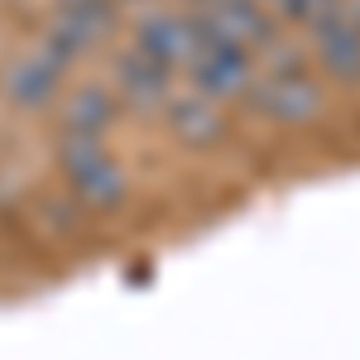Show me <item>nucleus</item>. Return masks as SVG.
Returning a JSON list of instances; mask_svg holds the SVG:
<instances>
[{"label":"nucleus","instance_id":"obj_1","mask_svg":"<svg viewBox=\"0 0 360 360\" xmlns=\"http://www.w3.org/2000/svg\"><path fill=\"white\" fill-rule=\"evenodd\" d=\"M245 101L259 115H269L274 125H307V120L322 115V86L293 63V68L255 72L250 86H245Z\"/></svg>","mask_w":360,"mask_h":360},{"label":"nucleus","instance_id":"obj_2","mask_svg":"<svg viewBox=\"0 0 360 360\" xmlns=\"http://www.w3.org/2000/svg\"><path fill=\"white\" fill-rule=\"evenodd\" d=\"M197 20V34L212 39V44H231V49H269L278 44V29H274V15L259 5V0H212L193 15Z\"/></svg>","mask_w":360,"mask_h":360},{"label":"nucleus","instance_id":"obj_3","mask_svg":"<svg viewBox=\"0 0 360 360\" xmlns=\"http://www.w3.org/2000/svg\"><path fill=\"white\" fill-rule=\"evenodd\" d=\"M63 173H68L72 193L82 197L86 207H120L125 202V173L106 154L101 139L68 135V144H63Z\"/></svg>","mask_w":360,"mask_h":360},{"label":"nucleus","instance_id":"obj_4","mask_svg":"<svg viewBox=\"0 0 360 360\" xmlns=\"http://www.w3.org/2000/svg\"><path fill=\"white\" fill-rule=\"evenodd\" d=\"M250 77H255V68H250L245 49L212 44V39H202V44H197V53H193V63H188V82H193V91L212 96V101L245 96Z\"/></svg>","mask_w":360,"mask_h":360},{"label":"nucleus","instance_id":"obj_5","mask_svg":"<svg viewBox=\"0 0 360 360\" xmlns=\"http://www.w3.org/2000/svg\"><path fill=\"white\" fill-rule=\"evenodd\" d=\"M197 44H202L197 20H193V15H173V10L149 15V20L139 25V34H135V49L144 58H154L159 68H168V72H188Z\"/></svg>","mask_w":360,"mask_h":360},{"label":"nucleus","instance_id":"obj_6","mask_svg":"<svg viewBox=\"0 0 360 360\" xmlns=\"http://www.w3.org/2000/svg\"><path fill=\"white\" fill-rule=\"evenodd\" d=\"M312 29V49L322 58V68L336 82H360V25L336 5L332 15H322Z\"/></svg>","mask_w":360,"mask_h":360},{"label":"nucleus","instance_id":"obj_7","mask_svg":"<svg viewBox=\"0 0 360 360\" xmlns=\"http://www.w3.org/2000/svg\"><path fill=\"white\" fill-rule=\"evenodd\" d=\"M168 111V130L183 139V144H193V149H207V144H217L226 135V115H221V101H212V96H202V91H173L164 101Z\"/></svg>","mask_w":360,"mask_h":360},{"label":"nucleus","instance_id":"obj_8","mask_svg":"<svg viewBox=\"0 0 360 360\" xmlns=\"http://www.w3.org/2000/svg\"><path fill=\"white\" fill-rule=\"evenodd\" d=\"M115 82L125 91V101L139 106V111H154V106H164L168 96H173V72L159 68L154 58H144L139 49H130L115 63Z\"/></svg>","mask_w":360,"mask_h":360},{"label":"nucleus","instance_id":"obj_9","mask_svg":"<svg viewBox=\"0 0 360 360\" xmlns=\"http://www.w3.org/2000/svg\"><path fill=\"white\" fill-rule=\"evenodd\" d=\"M58 77H63V63L44 49L39 58H29V63H20V68L10 72V96H15L20 106H39V101H49L58 91Z\"/></svg>","mask_w":360,"mask_h":360},{"label":"nucleus","instance_id":"obj_10","mask_svg":"<svg viewBox=\"0 0 360 360\" xmlns=\"http://www.w3.org/2000/svg\"><path fill=\"white\" fill-rule=\"evenodd\" d=\"M63 125H68V135H77V139H101V130L111 125V96L101 86L77 91L68 101V111H63Z\"/></svg>","mask_w":360,"mask_h":360},{"label":"nucleus","instance_id":"obj_11","mask_svg":"<svg viewBox=\"0 0 360 360\" xmlns=\"http://www.w3.org/2000/svg\"><path fill=\"white\" fill-rule=\"evenodd\" d=\"M341 0H264V10L278 20H298V25H317L322 15H332Z\"/></svg>","mask_w":360,"mask_h":360},{"label":"nucleus","instance_id":"obj_12","mask_svg":"<svg viewBox=\"0 0 360 360\" xmlns=\"http://www.w3.org/2000/svg\"><path fill=\"white\" fill-rule=\"evenodd\" d=\"M202 5H212V0H202Z\"/></svg>","mask_w":360,"mask_h":360}]
</instances>
